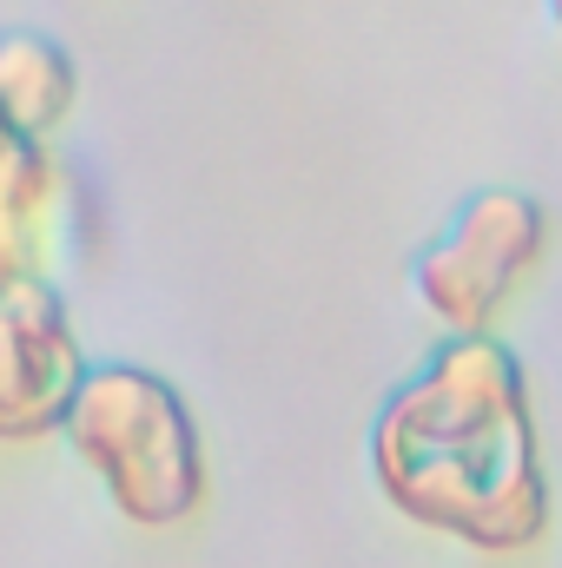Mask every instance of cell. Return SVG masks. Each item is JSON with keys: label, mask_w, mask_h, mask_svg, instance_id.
<instances>
[{"label": "cell", "mask_w": 562, "mask_h": 568, "mask_svg": "<svg viewBox=\"0 0 562 568\" xmlns=\"http://www.w3.org/2000/svg\"><path fill=\"white\" fill-rule=\"evenodd\" d=\"M378 496L476 556H523L550 536V463L523 357L496 331L430 344L371 424Z\"/></svg>", "instance_id": "6da1fadb"}, {"label": "cell", "mask_w": 562, "mask_h": 568, "mask_svg": "<svg viewBox=\"0 0 562 568\" xmlns=\"http://www.w3.org/2000/svg\"><path fill=\"white\" fill-rule=\"evenodd\" d=\"M60 443L100 476L133 529H179L212 489L205 436L185 390L152 364H87Z\"/></svg>", "instance_id": "7a4b0ae2"}, {"label": "cell", "mask_w": 562, "mask_h": 568, "mask_svg": "<svg viewBox=\"0 0 562 568\" xmlns=\"http://www.w3.org/2000/svg\"><path fill=\"white\" fill-rule=\"evenodd\" d=\"M543 258H550V205L516 185H483L411 258V291L430 311V324H443V337H470L496 324V311L523 291Z\"/></svg>", "instance_id": "3957f363"}, {"label": "cell", "mask_w": 562, "mask_h": 568, "mask_svg": "<svg viewBox=\"0 0 562 568\" xmlns=\"http://www.w3.org/2000/svg\"><path fill=\"white\" fill-rule=\"evenodd\" d=\"M87 377L73 304L53 278L0 291V443H47Z\"/></svg>", "instance_id": "277c9868"}, {"label": "cell", "mask_w": 562, "mask_h": 568, "mask_svg": "<svg viewBox=\"0 0 562 568\" xmlns=\"http://www.w3.org/2000/svg\"><path fill=\"white\" fill-rule=\"evenodd\" d=\"M87 239V192L73 185L53 145L0 140V291L53 278L67 252Z\"/></svg>", "instance_id": "5b68a950"}, {"label": "cell", "mask_w": 562, "mask_h": 568, "mask_svg": "<svg viewBox=\"0 0 562 568\" xmlns=\"http://www.w3.org/2000/svg\"><path fill=\"white\" fill-rule=\"evenodd\" d=\"M80 106V60L47 33H0V133L27 145H53V133Z\"/></svg>", "instance_id": "8992f818"}, {"label": "cell", "mask_w": 562, "mask_h": 568, "mask_svg": "<svg viewBox=\"0 0 562 568\" xmlns=\"http://www.w3.org/2000/svg\"><path fill=\"white\" fill-rule=\"evenodd\" d=\"M543 7H550V27L562 33V0H543Z\"/></svg>", "instance_id": "52a82bcc"}, {"label": "cell", "mask_w": 562, "mask_h": 568, "mask_svg": "<svg viewBox=\"0 0 562 568\" xmlns=\"http://www.w3.org/2000/svg\"><path fill=\"white\" fill-rule=\"evenodd\" d=\"M0 140H7V133H0Z\"/></svg>", "instance_id": "ba28073f"}]
</instances>
